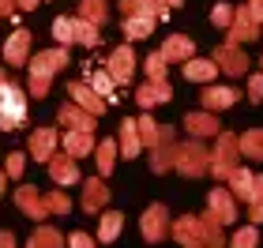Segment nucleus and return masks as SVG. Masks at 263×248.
Returning <instances> with one entry per match:
<instances>
[{
	"instance_id": "f257e3e1",
	"label": "nucleus",
	"mask_w": 263,
	"mask_h": 248,
	"mask_svg": "<svg viewBox=\"0 0 263 248\" xmlns=\"http://www.w3.org/2000/svg\"><path fill=\"white\" fill-rule=\"evenodd\" d=\"M64 64H68V45H57V49H45L38 56H30V94L34 98L49 94V83Z\"/></svg>"
},
{
	"instance_id": "f03ea898",
	"label": "nucleus",
	"mask_w": 263,
	"mask_h": 248,
	"mask_svg": "<svg viewBox=\"0 0 263 248\" xmlns=\"http://www.w3.org/2000/svg\"><path fill=\"white\" fill-rule=\"evenodd\" d=\"M27 90L19 87V83H4V90H0V128L4 132H15V128L27 124Z\"/></svg>"
},
{
	"instance_id": "7ed1b4c3",
	"label": "nucleus",
	"mask_w": 263,
	"mask_h": 248,
	"mask_svg": "<svg viewBox=\"0 0 263 248\" xmlns=\"http://www.w3.org/2000/svg\"><path fill=\"white\" fill-rule=\"evenodd\" d=\"M4 61L11 64V68H19V64H27L30 61V30H15L8 38V45H4Z\"/></svg>"
},
{
	"instance_id": "20e7f679",
	"label": "nucleus",
	"mask_w": 263,
	"mask_h": 248,
	"mask_svg": "<svg viewBox=\"0 0 263 248\" xmlns=\"http://www.w3.org/2000/svg\"><path fill=\"white\" fill-rule=\"evenodd\" d=\"M132 68H136V64H132V49L121 45V49L109 56V68H105V72L113 75V83H128L132 79Z\"/></svg>"
},
{
	"instance_id": "39448f33",
	"label": "nucleus",
	"mask_w": 263,
	"mask_h": 248,
	"mask_svg": "<svg viewBox=\"0 0 263 248\" xmlns=\"http://www.w3.org/2000/svg\"><path fill=\"white\" fill-rule=\"evenodd\" d=\"M49 173H53V181H57V184H71V181H79V173H76V158H71V155H57V158H49Z\"/></svg>"
},
{
	"instance_id": "423d86ee",
	"label": "nucleus",
	"mask_w": 263,
	"mask_h": 248,
	"mask_svg": "<svg viewBox=\"0 0 263 248\" xmlns=\"http://www.w3.org/2000/svg\"><path fill=\"white\" fill-rule=\"evenodd\" d=\"M53 147H57V132L53 128H38V132L30 136V155L34 158H53Z\"/></svg>"
},
{
	"instance_id": "0eeeda50",
	"label": "nucleus",
	"mask_w": 263,
	"mask_h": 248,
	"mask_svg": "<svg viewBox=\"0 0 263 248\" xmlns=\"http://www.w3.org/2000/svg\"><path fill=\"white\" fill-rule=\"evenodd\" d=\"M68 90H71V98L79 102V109H87V113H102V98H98V90H90L87 83H68Z\"/></svg>"
},
{
	"instance_id": "6e6552de",
	"label": "nucleus",
	"mask_w": 263,
	"mask_h": 248,
	"mask_svg": "<svg viewBox=\"0 0 263 248\" xmlns=\"http://www.w3.org/2000/svg\"><path fill=\"white\" fill-rule=\"evenodd\" d=\"M61 124L71 128V132H90V128H94L90 113L87 109H76V105H64V109H61Z\"/></svg>"
},
{
	"instance_id": "1a4fd4ad",
	"label": "nucleus",
	"mask_w": 263,
	"mask_h": 248,
	"mask_svg": "<svg viewBox=\"0 0 263 248\" xmlns=\"http://www.w3.org/2000/svg\"><path fill=\"white\" fill-rule=\"evenodd\" d=\"M79 19H87V23H94V27H102V23L109 19L105 0H79Z\"/></svg>"
},
{
	"instance_id": "9d476101",
	"label": "nucleus",
	"mask_w": 263,
	"mask_h": 248,
	"mask_svg": "<svg viewBox=\"0 0 263 248\" xmlns=\"http://www.w3.org/2000/svg\"><path fill=\"white\" fill-rule=\"evenodd\" d=\"M19 207H23V215H30V218H42L45 215V199L34 192V188H19Z\"/></svg>"
},
{
	"instance_id": "9b49d317",
	"label": "nucleus",
	"mask_w": 263,
	"mask_h": 248,
	"mask_svg": "<svg viewBox=\"0 0 263 248\" xmlns=\"http://www.w3.org/2000/svg\"><path fill=\"white\" fill-rule=\"evenodd\" d=\"M151 27H154L151 15H124V38H128V42H132V38H147Z\"/></svg>"
},
{
	"instance_id": "f8f14e48",
	"label": "nucleus",
	"mask_w": 263,
	"mask_h": 248,
	"mask_svg": "<svg viewBox=\"0 0 263 248\" xmlns=\"http://www.w3.org/2000/svg\"><path fill=\"white\" fill-rule=\"evenodd\" d=\"M64 147H68V155H71V158H83V155L90 150V132H71V128H68Z\"/></svg>"
},
{
	"instance_id": "ddd939ff",
	"label": "nucleus",
	"mask_w": 263,
	"mask_h": 248,
	"mask_svg": "<svg viewBox=\"0 0 263 248\" xmlns=\"http://www.w3.org/2000/svg\"><path fill=\"white\" fill-rule=\"evenodd\" d=\"M121 11L124 15H162V8L154 4V0H121Z\"/></svg>"
},
{
	"instance_id": "4468645a",
	"label": "nucleus",
	"mask_w": 263,
	"mask_h": 248,
	"mask_svg": "<svg viewBox=\"0 0 263 248\" xmlns=\"http://www.w3.org/2000/svg\"><path fill=\"white\" fill-rule=\"evenodd\" d=\"M71 30H76V42L79 45H98V27L94 23H87V19H71Z\"/></svg>"
},
{
	"instance_id": "2eb2a0df",
	"label": "nucleus",
	"mask_w": 263,
	"mask_h": 248,
	"mask_svg": "<svg viewBox=\"0 0 263 248\" xmlns=\"http://www.w3.org/2000/svg\"><path fill=\"white\" fill-rule=\"evenodd\" d=\"M27 248H64V241H61V233H57V230H38Z\"/></svg>"
},
{
	"instance_id": "dca6fc26",
	"label": "nucleus",
	"mask_w": 263,
	"mask_h": 248,
	"mask_svg": "<svg viewBox=\"0 0 263 248\" xmlns=\"http://www.w3.org/2000/svg\"><path fill=\"white\" fill-rule=\"evenodd\" d=\"M162 56L188 61V56H192V42H188V38H170V42H165V53H162Z\"/></svg>"
},
{
	"instance_id": "f3484780",
	"label": "nucleus",
	"mask_w": 263,
	"mask_h": 248,
	"mask_svg": "<svg viewBox=\"0 0 263 248\" xmlns=\"http://www.w3.org/2000/svg\"><path fill=\"white\" fill-rule=\"evenodd\" d=\"M214 56H218L222 68H230V72H245V56L237 53V49H230V45H226V49H218Z\"/></svg>"
},
{
	"instance_id": "a211bd4d",
	"label": "nucleus",
	"mask_w": 263,
	"mask_h": 248,
	"mask_svg": "<svg viewBox=\"0 0 263 248\" xmlns=\"http://www.w3.org/2000/svg\"><path fill=\"white\" fill-rule=\"evenodd\" d=\"M53 38L61 42V45H71V42H76V30H71V19H68V15H61V19L53 23Z\"/></svg>"
},
{
	"instance_id": "6ab92c4d",
	"label": "nucleus",
	"mask_w": 263,
	"mask_h": 248,
	"mask_svg": "<svg viewBox=\"0 0 263 248\" xmlns=\"http://www.w3.org/2000/svg\"><path fill=\"white\" fill-rule=\"evenodd\" d=\"M184 72H188V79H211L214 75V64L211 61H188Z\"/></svg>"
},
{
	"instance_id": "aec40b11",
	"label": "nucleus",
	"mask_w": 263,
	"mask_h": 248,
	"mask_svg": "<svg viewBox=\"0 0 263 248\" xmlns=\"http://www.w3.org/2000/svg\"><path fill=\"white\" fill-rule=\"evenodd\" d=\"M162 98H170V90H165L162 83H151V87L139 90V102H143V105H154V102H162Z\"/></svg>"
},
{
	"instance_id": "412c9836",
	"label": "nucleus",
	"mask_w": 263,
	"mask_h": 248,
	"mask_svg": "<svg viewBox=\"0 0 263 248\" xmlns=\"http://www.w3.org/2000/svg\"><path fill=\"white\" fill-rule=\"evenodd\" d=\"M83 203H87V211H94V207H102V203H105V188L90 181V184H87V196H83Z\"/></svg>"
},
{
	"instance_id": "4be33fe9",
	"label": "nucleus",
	"mask_w": 263,
	"mask_h": 248,
	"mask_svg": "<svg viewBox=\"0 0 263 248\" xmlns=\"http://www.w3.org/2000/svg\"><path fill=\"white\" fill-rule=\"evenodd\" d=\"M117 230H121V215H105L102 218V241H113Z\"/></svg>"
},
{
	"instance_id": "5701e85b",
	"label": "nucleus",
	"mask_w": 263,
	"mask_h": 248,
	"mask_svg": "<svg viewBox=\"0 0 263 248\" xmlns=\"http://www.w3.org/2000/svg\"><path fill=\"white\" fill-rule=\"evenodd\" d=\"M94 90H98V98H109V90H113V75H109V72H98V75H94Z\"/></svg>"
},
{
	"instance_id": "b1692460",
	"label": "nucleus",
	"mask_w": 263,
	"mask_h": 248,
	"mask_svg": "<svg viewBox=\"0 0 263 248\" xmlns=\"http://www.w3.org/2000/svg\"><path fill=\"white\" fill-rule=\"evenodd\" d=\"M113 150H117L113 143H102V147H98V165H102V173H109V165H113Z\"/></svg>"
},
{
	"instance_id": "393cba45",
	"label": "nucleus",
	"mask_w": 263,
	"mask_h": 248,
	"mask_svg": "<svg viewBox=\"0 0 263 248\" xmlns=\"http://www.w3.org/2000/svg\"><path fill=\"white\" fill-rule=\"evenodd\" d=\"M233 34H237V38H252V34H256V27H252V19H248L245 11H241V15H237V30H233Z\"/></svg>"
},
{
	"instance_id": "a878e982",
	"label": "nucleus",
	"mask_w": 263,
	"mask_h": 248,
	"mask_svg": "<svg viewBox=\"0 0 263 248\" xmlns=\"http://www.w3.org/2000/svg\"><path fill=\"white\" fill-rule=\"evenodd\" d=\"M147 72H151V79H154V83L162 79V72H165V56H162V53H158V56H151V61H147Z\"/></svg>"
},
{
	"instance_id": "bb28decb",
	"label": "nucleus",
	"mask_w": 263,
	"mask_h": 248,
	"mask_svg": "<svg viewBox=\"0 0 263 248\" xmlns=\"http://www.w3.org/2000/svg\"><path fill=\"white\" fill-rule=\"evenodd\" d=\"M23 165H27V162H23V155H8L4 173H8V177H19V173H23Z\"/></svg>"
},
{
	"instance_id": "cd10ccee",
	"label": "nucleus",
	"mask_w": 263,
	"mask_h": 248,
	"mask_svg": "<svg viewBox=\"0 0 263 248\" xmlns=\"http://www.w3.org/2000/svg\"><path fill=\"white\" fill-rule=\"evenodd\" d=\"M230 19H233V8H230V4H218V8H214V23H218V27H230Z\"/></svg>"
},
{
	"instance_id": "c85d7f7f",
	"label": "nucleus",
	"mask_w": 263,
	"mask_h": 248,
	"mask_svg": "<svg viewBox=\"0 0 263 248\" xmlns=\"http://www.w3.org/2000/svg\"><path fill=\"white\" fill-rule=\"evenodd\" d=\"M71 248H94V244H90L87 233H76V237H71Z\"/></svg>"
},
{
	"instance_id": "c756f323",
	"label": "nucleus",
	"mask_w": 263,
	"mask_h": 248,
	"mask_svg": "<svg viewBox=\"0 0 263 248\" xmlns=\"http://www.w3.org/2000/svg\"><path fill=\"white\" fill-rule=\"evenodd\" d=\"M252 98H256V102L263 98V75H256V79H252Z\"/></svg>"
},
{
	"instance_id": "7c9ffc66",
	"label": "nucleus",
	"mask_w": 263,
	"mask_h": 248,
	"mask_svg": "<svg viewBox=\"0 0 263 248\" xmlns=\"http://www.w3.org/2000/svg\"><path fill=\"white\" fill-rule=\"evenodd\" d=\"M0 15H15V0H0Z\"/></svg>"
},
{
	"instance_id": "2f4dec72",
	"label": "nucleus",
	"mask_w": 263,
	"mask_h": 248,
	"mask_svg": "<svg viewBox=\"0 0 263 248\" xmlns=\"http://www.w3.org/2000/svg\"><path fill=\"white\" fill-rule=\"evenodd\" d=\"M38 4H42V0H15V8H23V11H34Z\"/></svg>"
},
{
	"instance_id": "473e14b6",
	"label": "nucleus",
	"mask_w": 263,
	"mask_h": 248,
	"mask_svg": "<svg viewBox=\"0 0 263 248\" xmlns=\"http://www.w3.org/2000/svg\"><path fill=\"white\" fill-rule=\"evenodd\" d=\"M0 248H15V241H11V233H0Z\"/></svg>"
},
{
	"instance_id": "72a5a7b5",
	"label": "nucleus",
	"mask_w": 263,
	"mask_h": 248,
	"mask_svg": "<svg viewBox=\"0 0 263 248\" xmlns=\"http://www.w3.org/2000/svg\"><path fill=\"white\" fill-rule=\"evenodd\" d=\"M252 15H259V19H263V0H252Z\"/></svg>"
},
{
	"instance_id": "f704fd0d",
	"label": "nucleus",
	"mask_w": 263,
	"mask_h": 248,
	"mask_svg": "<svg viewBox=\"0 0 263 248\" xmlns=\"http://www.w3.org/2000/svg\"><path fill=\"white\" fill-rule=\"evenodd\" d=\"M4 83H8V75H4V68H0V90H4Z\"/></svg>"
},
{
	"instance_id": "c9c22d12",
	"label": "nucleus",
	"mask_w": 263,
	"mask_h": 248,
	"mask_svg": "<svg viewBox=\"0 0 263 248\" xmlns=\"http://www.w3.org/2000/svg\"><path fill=\"white\" fill-rule=\"evenodd\" d=\"M170 4H181V0H170Z\"/></svg>"
}]
</instances>
